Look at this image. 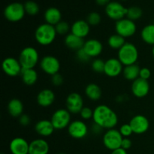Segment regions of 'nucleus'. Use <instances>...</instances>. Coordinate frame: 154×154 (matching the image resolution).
<instances>
[{"instance_id":"obj_25","label":"nucleus","mask_w":154,"mask_h":154,"mask_svg":"<svg viewBox=\"0 0 154 154\" xmlns=\"http://www.w3.org/2000/svg\"><path fill=\"white\" fill-rule=\"evenodd\" d=\"M23 104L20 99H13L8 104V111L14 117H20L23 113Z\"/></svg>"},{"instance_id":"obj_29","label":"nucleus","mask_w":154,"mask_h":154,"mask_svg":"<svg viewBox=\"0 0 154 154\" xmlns=\"http://www.w3.org/2000/svg\"><path fill=\"white\" fill-rule=\"evenodd\" d=\"M141 39L144 43L154 45V24H148L142 29L141 32Z\"/></svg>"},{"instance_id":"obj_32","label":"nucleus","mask_w":154,"mask_h":154,"mask_svg":"<svg viewBox=\"0 0 154 154\" xmlns=\"http://www.w3.org/2000/svg\"><path fill=\"white\" fill-rule=\"evenodd\" d=\"M24 8H25L26 14L31 16H35V15L38 14L39 12V6L35 2L32 1V0H29V1L26 2L24 4Z\"/></svg>"},{"instance_id":"obj_8","label":"nucleus","mask_w":154,"mask_h":154,"mask_svg":"<svg viewBox=\"0 0 154 154\" xmlns=\"http://www.w3.org/2000/svg\"><path fill=\"white\" fill-rule=\"evenodd\" d=\"M71 113L67 109H58L53 114L51 121L54 129H63L69 126L71 123Z\"/></svg>"},{"instance_id":"obj_2","label":"nucleus","mask_w":154,"mask_h":154,"mask_svg":"<svg viewBox=\"0 0 154 154\" xmlns=\"http://www.w3.org/2000/svg\"><path fill=\"white\" fill-rule=\"evenodd\" d=\"M57 35L55 26L45 23L37 27L35 32V38L40 45L48 46L55 41Z\"/></svg>"},{"instance_id":"obj_34","label":"nucleus","mask_w":154,"mask_h":154,"mask_svg":"<svg viewBox=\"0 0 154 154\" xmlns=\"http://www.w3.org/2000/svg\"><path fill=\"white\" fill-rule=\"evenodd\" d=\"M105 65V62H104L102 59H96L92 63V69L96 73H104Z\"/></svg>"},{"instance_id":"obj_40","label":"nucleus","mask_w":154,"mask_h":154,"mask_svg":"<svg viewBox=\"0 0 154 154\" xmlns=\"http://www.w3.org/2000/svg\"><path fill=\"white\" fill-rule=\"evenodd\" d=\"M151 76V72L148 68H142L140 70L139 78H142L144 80H148Z\"/></svg>"},{"instance_id":"obj_36","label":"nucleus","mask_w":154,"mask_h":154,"mask_svg":"<svg viewBox=\"0 0 154 154\" xmlns=\"http://www.w3.org/2000/svg\"><path fill=\"white\" fill-rule=\"evenodd\" d=\"M119 131H120V134L123 138H129L133 133V131H132V129L129 123H125V124L122 125Z\"/></svg>"},{"instance_id":"obj_1","label":"nucleus","mask_w":154,"mask_h":154,"mask_svg":"<svg viewBox=\"0 0 154 154\" xmlns=\"http://www.w3.org/2000/svg\"><path fill=\"white\" fill-rule=\"evenodd\" d=\"M93 122L103 129H114L118 123L117 114L110 107L105 105H98L93 110Z\"/></svg>"},{"instance_id":"obj_7","label":"nucleus","mask_w":154,"mask_h":154,"mask_svg":"<svg viewBox=\"0 0 154 154\" xmlns=\"http://www.w3.org/2000/svg\"><path fill=\"white\" fill-rule=\"evenodd\" d=\"M115 30L117 34L120 35L124 38H130L136 32V24L133 20H131L129 18H123L116 21Z\"/></svg>"},{"instance_id":"obj_49","label":"nucleus","mask_w":154,"mask_h":154,"mask_svg":"<svg viewBox=\"0 0 154 154\" xmlns=\"http://www.w3.org/2000/svg\"><path fill=\"white\" fill-rule=\"evenodd\" d=\"M1 154H4V153H1Z\"/></svg>"},{"instance_id":"obj_3","label":"nucleus","mask_w":154,"mask_h":154,"mask_svg":"<svg viewBox=\"0 0 154 154\" xmlns=\"http://www.w3.org/2000/svg\"><path fill=\"white\" fill-rule=\"evenodd\" d=\"M118 59L125 66L136 64L138 59V51L135 45L126 42L118 51Z\"/></svg>"},{"instance_id":"obj_15","label":"nucleus","mask_w":154,"mask_h":154,"mask_svg":"<svg viewBox=\"0 0 154 154\" xmlns=\"http://www.w3.org/2000/svg\"><path fill=\"white\" fill-rule=\"evenodd\" d=\"M123 71V65L117 58L108 59L105 61L104 73L110 78L119 76Z\"/></svg>"},{"instance_id":"obj_33","label":"nucleus","mask_w":154,"mask_h":154,"mask_svg":"<svg viewBox=\"0 0 154 154\" xmlns=\"http://www.w3.org/2000/svg\"><path fill=\"white\" fill-rule=\"evenodd\" d=\"M56 31L58 35H68L69 30H71V27L69 26V24L66 21H60L59 23L55 26Z\"/></svg>"},{"instance_id":"obj_42","label":"nucleus","mask_w":154,"mask_h":154,"mask_svg":"<svg viewBox=\"0 0 154 154\" xmlns=\"http://www.w3.org/2000/svg\"><path fill=\"white\" fill-rule=\"evenodd\" d=\"M132 145V141H131V139H129V138H123V141H122L121 148L127 150L131 148Z\"/></svg>"},{"instance_id":"obj_37","label":"nucleus","mask_w":154,"mask_h":154,"mask_svg":"<svg viewBox=\"0 0 154 154\" xmlns=\"http://www.w3.org/2000/svg\"><path fill=\"white\" fill-rule=\"evenodd\" d=\"M76 57L78 60V61L81 62V63H87L90 60V58H91L87 54V52L84 51V48H81V49L76 51Z\"/></svg>"},{"instance_id":"obj_48","label":"nucleus","mask_w":154,"mask_h":154,"mask_svg":"<svg viewBox=\"0 0 154 154\" xmlns=\"http://www.w3.org/2000/svg\"><path fill=\"white\" fill-rule=\"evenodd\" d=\"M123 1H126V0H123Z\"/></svg>"},{"instance_id":"obj_17","label":"nucleus","mask_w":154,"mask_h":154,"mask_svg":"<svg viewBox=\"0 0 154 154\" xmlns=\"http://www.w3.org/2000/svg\"><path fill=\"white\" fill-rule=\"evenodd\" d=\"M29 143L21 137H17L11 141L9 150L12 154H29Z\"/></svg>"},{"instance_id":"obj_41","label":"nucleus","mask_w":154,"mask_h":154,"mask_svg":"<svg viewBox=\"0 0 154 154\" xmlns=\"http://www.w3.org/2000/svg\"><path fill=\"white\" fill-rule=\"evenodd\" d=\"M19 123L21 126H27L31 123V119L27 114H23L20 117H19Z\"/></svg>"},{"instance_id":"obj_5","label":"nucleus","mask_w":154,"mask_h":154,"mask_svg":"<svg viewBox=\"0 0 154 154\" xmlns=\"http://www.w3.org/2000/svg\"><path fill=\"white\" fill-rule=\"evenodd\" d=\"M26 14L24 5L20 2H12L8 5L4 10V16L10 22H19Z\"/></svg>"},{"instance_id":"obj_46","label":"nucleus","mask_w":154,"mask_h":154,"mask_svg":"<svg viewBox=\"0 0 154 154\" xmlns=\"http://www.w3.org/2000/svg\"><path fill=\"white\" fill-rule=\"evenodd\" d=\"M152 54H153V57L154 58V45L153 46V49H152Z\"/></svg>"},{"instance_id":"obj_28","label":"nucleus","mask_w":154,"mask_h":154,"mask_svg":"<svg viewBox=\"0 0 154 154\" xmlns=\"http://www.w3.org/2000/svg\"><path fill=\"white\" fill-rule=\"evenodd\" d=\"M140 70H141V68L138 66V65H130V66H125L123 68V75L128 81H134L139 78Z\"/></svg>"},{"instance_id":"obj_22","label":"nucleus","mask_w":154,"mask_h":154,"mask_svg":"<svg viewBox=\"0 0 154 154\" xmlns=\"http://www.w3.org/2000/svg\"><path fill=\"white\" fill-rule=\"evenodd\" d=\"M35 130L41 136L48 137L54 133L55 129L51 120L45 119V120H39L36 123L35 126Z\"/></svg>"},{"instance_id":"obj_31","label":"nucleus","mask_w":154,"mask_h":154,"mask_svg":"<svg viewBox=\"0 0 154 154\" xmlns=\"http://www.w3.org/2000/svg\"><path fill=\"white\" fill-rule=\"evenodd\" d=\"M142 14L143 11L141 8H139L138 6H131V7L128 8L126 17L131 20L135 21L140 19Z\"/></svg>"},{"instance_id":"obj_14","label":"nucleus","mask_w":154,"mask_h":154,"mask_svg":"<svg viewBox=\"0 0 154 154\" xmlns=\"http://www.w3.org/2000/svg\"><path fill=\"white\" fill-rule=\"evenodd\" d=\"M129 125L132 127L133 133L137 135H141L147 132L150 127L149 120L142 114L135 115L131 119Z\"/></svg>"},{"instance_id":"obj_39","label":"nucleus","mask_w":154,"mask_h":154,"mask_svg":"<svg viewBox=\"0 0 154 154\" xmlns=\"http://www.w3.org/2000/svg\"><path fill=\"white\" fill-rule=\"evenodd\" d=\"M51 83L53 84V85L56 86V87H59V86L62 85L63 83V76L59 73L53 75V76H51Z\"/></svg>"},{"instance_id":"obj_44","label":"nucleus","mask_w":154,"mask_h":154,"mask_svg":"<svg viewBox=\"0 0 154 154\" xmlns=\"http://www.w3.org/2000/svg\"><path fill=\"white\" fill-rule=\"evenodd\" d=\"M111 154H128V153L126 150H124V149L120 147V148H118L117 149V150H113V151H111Z\"/></svg>"},{"instance_id":"obj_10","label":"nucleus","mask_w":154,"mask_h":154,"mask_svg":"<svg viewBox=\"0 0 154 154\" xmlns=\"http://www.w3.org/2000/svg\"><path fill=\"white\" fill-rule=\"evenodd\" d=\"M40 67L45 73L53 76L59 73L60 63L58 59L54 56H45L41 60Z\"/></svg>"},{"instance_id":"obj_12","label":"nucleus","mask_w":154,"mask_h":154,"mask_svg":"<svg viewBox=\"0 0 154 154\" xmlns=\"http://www.w3.org/2000/svg\"><path fill=\"white\" fill-rule=\"evenodd\" d=\"M66 109L72 114H80L84 108V100L79 93H72L67 96L66 100Z\"/></svg>"},{"instance_id":"obj_38","label":"nucleus","mask_w":154,"mask_h":154,"mask_svg":"<svg viewBox=\"0 0 154 154\" xmlns=\"http://www.w3.org/2000/svg\"><path fill=\"white\" fill-rule=\"evenodd\" d=\"M80 115H81V118L83 120H88L90 119L93 118V111L89 107H84L81 111V112H80Z\"/></svg>"},{"instance_id":"obj_45","label":"nucleus","mask_w":154,"mask_h":154,"mask_svg":"<svg viewBox=\"0 0 154 154\" xmlns=\"http://www.w3.org/2000/svg\"><path fill=\"white\" fill-rule=\"evenodd\" d=\"M96 4L100 6H106L109 2H111V0H96Z\"/></svg>"},{"instance_id":"obj_19","label":"nucleus","mask_w":154,"mask_h":154,"mask_svg":"<svg viewBox=\"0 0 154 154\" xmlns=\"http://www.w3.org/2000/svg\"><path fill=\"white\" fill-rule=\"evenodd\" d=\"M87 54L91 58L97 57L100 55L103 51V45L97 39H89L85 42L84 46L83 48Z\"/></svg>"},{"instance_id":"obj_27","label":"nucleus","mask_w":154,"mask_h":154,"mask_svg":"<svg viewBox=\"0 0 154 154\" xmlns=\"http://www.w3.org/2000/svg\"><path fill=\"white\" fill-rule=\"evenodd\" d=\"M85 94L89 99L92 101H97L102 97V90L100 87L94 83L89 84L85 88Z\"/></svg>"},{"instance_id":"obj_30","label":"nucleus","mask_w":154,"mask_h":154,"mask_svg":"<svg viewBox=\"0 0 154 154\" xmlns=\"http://www.w3.org/2000/svg\"><path fill=\"white\" fill-rule=\"evenodd\" d=\"M126 42H125V38L122 37L121 35L118 34H114L111 35L108 40V44L109 47L112 49L114 50H120L123 45L126 44Z\"/></svg>"},{"instance_id":"obj_16","label":"nucleus","mask_w":154,"mask_h":154,"mask_svg":"<svg viewBox=\"0 0 154 154\" xmlns=\"http://www.w3.org/2000/svg\"><path fill=\"white\" fill-rule=\"evenodd\" d=\"M150 84L148 81L138 78L132 82V93L135 97L144 98L149 93Z\"/></svg>"},{"instance_id":"obj_11","label":"nucleus","mask_w":154,"mask_h":154,"mask_svg":"<svg viewBox=\"0 0 154 154\" xmlns=\"http://www.w3.org/2000/svg\"><path fill=\"white\" fill-rule=\"evenodd\" d=\"M3 72L9 77H16L21 75L23 67L19 60L14 57H7L2 64Z\"/></svg>"},{"instance_id":"obj_21","label":"nucleus","mask_w":154,"mask_h":154,"mask_svg":"<svg viewBox=\"0 0 154 154\" xmlns=\"http://www.w3.org/2000/svg\"><path fill=\"white\" fill-rule=\"evenodd\" d=\"M36 100L41 107L47 108L51 106L55 101V93L49 89H44L38 93Z\"/></svg>"},{"instance_id":"obj_6","label":"nucleus","mask_w":154,"mask_h":154,"mask_svg":"<svg viewBox=\"0 0 154 154\" xmlns=\"http://www.w3.org/2000/svg\"><path fill=\"white\" fill-rule=\"evenodd\" d=\"M123 137L120 131L116 129H108L103 135V144L108 150H113L121 147Z\"/></svg>"},{"instance_id":"obj_18","label":"nucleus","mask_w":154,"mask_h":154,"mask_svg":"<svg viewBox=\"0 0 154 154\" xmlns=\"http://www.w3.org/2000/svg\"><path fill=\"white\" fill-rule=\"evenodd\" d=\"M90 31V26L87 21L84 20H76L71 26V33L78 37L84 38L89 35Z\"/></svg>"},{"instance_id":"obj_23","label":"nucleus","mask_w":154,"mask_h":154,"mask_svg":"<svg viewBox=\"0 0 154 154\" xmlns=\"http://www.w3.org/2000/svg\"><path fill=\"white\" fill-rule=\"evenodd\" d=\"M45 22L47 23L50 24L55 26L57 23L62 21V14L61 11L59 10L57 8L55 7H51L48 8L45 12Z\"/></svg>"},{"instance_id":"obj_35","label":"nucleus","mask_w":154,"mask_h":154,"mask_svg":"<svg viewBox=\"0 0 154 154\" xmlns=\"http://www.w3.org/2000/svg\"><path fill=\"white\" fill-rule=\"evenodd\" d=\"M102 20L101 15L98 12H91L87 16V21L90 26H97L99 25Z\"/></svg>"},{"instance_id":"obj_24","label":"nucleus","mask_w":154,"mask_h":154,"mask_svg":"<svg viewBox=\"0 0 154 154\" xmlns=\"http://www.w3.org/2000/svg\"><path fill=\"white\" fill-rule=\"evenodd\" d=\"M84 44L85 42H84V38L78 37L72 33L68 34L65 38V45L67 48L72 51H78V50L84 48Z\"/></svg>"},{"instance_id":"obj_13","label":"nucleus","mask_w":154,"mask_h":154,"mask_svg":"<svg viewBox=\"0 0 154 154\" xmlns=\"http://www.w3.org/2000/svg\"><path fill=\"white\" fill-rule=\"evenodd\" d=\"M68 132L73 138L81 139L88 134V127L82 120H74L68 126Z\"/></svg>"},{"instance_id":"obj_47","label":"nucleus","mask_w":154,"mask_h":154,"mask_svg":"<svg viewBox=\"0 0 154 154\" xmlns=\"http://www.w3.org/2000/svg\"><path fill=\"white\" fill-rule=\"evenodd\" d=\"M58 154H66V153H58Z\"/></svg>"},{"instance_id":"obj_9","label":"nucleus","mask_w":154,"mask_h":154,"mask_svg":"<svg viewBox=\"0 0 154 154\" xmlns=\"http://www.w3.org/2000/svg\"><path fill=\"white\" fill-rule=\"evenodd\" d=\"M127 10L126 7L120 2L117 1H112L105 6V14L111 20L118 21L123 19L127 14Z\"/></svg>"},{"instance_id":"obj_4","label":"nucleus","mask_w":154,"mask_h":154,"mask_svg":"<svg viewBox=\"0 0 154 154\" xmlns=\"http://www.w3.org/2000/svg\"><path fill=\"white\" fill-rule=\"evenodd\" d=\"M19 61L23 69H34L39 61V54L33 47H26L21 51Z\"/></svg>"},{"instance_id":"obj_20","label":"nucleus","mask_w":154,"mask_h":154,"mask_svg":"<svg viewBox=\"0 0 154 154\" xmlns=\"http://www.w3.org/2000/svg\"><path fill=\"white\" fill-rule=\"evenodd\" d=\"M49 150V144L45 139L38 138L29 143V154H48Z\"/></svg>"},{"instance_id":"obj_26","label":"nucleus","mask_w":154,"mask_h":154,"mask_svg":"<svg viewBox=\"0 0 154 154\" xmlns=\"http://www.w3.org/2000/svg\"><path fill=\"white\" fill-rule=\"evenodd\" d=\"M20 75L26 85L32 86L37 82L38 73L34 69H23Z\"/></svg>"},{"instance_id":"obj_43","label":"nucleus","mask_w":154,"mask_h":154,"mask_svg":"<svg viewBox=\"0 0 154 154\" xmlns=\"http://www.w3.org/2000/svg\"><path fill=\"white\" fill-rule=\"evenodd\" d=\"M102 129H103V128H102L100 126H99V125H97L95 123H93V126H92V132H93V133L96 134V135L100 134Z\"/></svg>"}]
</instances>
